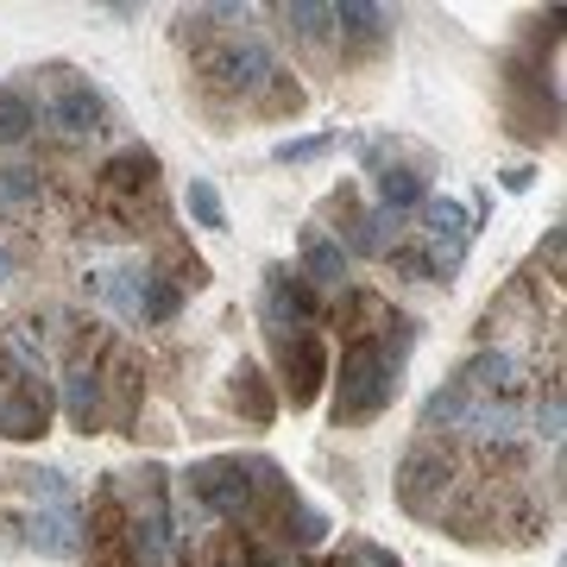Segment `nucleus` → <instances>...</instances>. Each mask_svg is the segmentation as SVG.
I'll list each match as a JSON object with an SVG mask.
<instances>
[{
	"label": "nucleus",
	"instance_id": "1",
	"mask_svg": "<svg viewBox=\"0 0 567 567\" xmlns=\"http://www.w3.org/2000/svg\"><path fill=\"white\" fill-rule=\"evenodd\" d=\"M410 322L404 316H385L379 309V328H353V341L341 353V372H334V429H360L372 416H385L398 385H404V353H410Z\"/></svg>",
	"mask_w": 567,
	"mask_h": 567
},
{
	"label": "nucleus",
	"instance_id": "2",
	"mask_svg": "<svg viewBox=\"0 0 567 567\" xmlns=\"http://www.w3.org/2000/svg\"><path fill=\"white\" fill-rule=\"evenodd\" d=\"M121 498V524H126V548L140 567H164L177 555V505H171V473L158 461H145L140 473L114 480Z\"/></svg>",
	"mask_w": 567,
	"mask_h": 567
},
{
	"label": "nucleus",
	"instance_id": "3",
	"mask_svg": "<svg viewBox=\"0 0 567 567\" xmlns=\"http://www.w3.org/2000/svg\"><path fill=\"white\" fill-rule=\"evenodd\" d=\"M203 76L215 82L221 95H234L240 107H252L259 102V89L278 76V58H271V44H265L259 32H234V39H221L203 58Z\"/></svg>",
	"mask_w": 567,
	"mask_h": 567
},
{
	"label": "nucleus",
	"instance_id": "4",
	"mask_svg": "<svg viewBox=\"0 0 567 567\" xmlns=\"http://www.w3.org/2000/svg\"><path fill=\"white\" fill-rule=\"evenodd\" d=\"M102 203L114 208L121 227H140V203L145 215H158V158L145 145H126L102 164Z\"/></svg>",
	"mask_w": 567,
	"mask_h": 567
},
{
	"label": "nucleus",
	"instance_id": "5",
	"mask_svg": "<svg viewBox=\"0 0 567 567\" xmlns=\"http://www.w3.org/2000/svg\"><path fill=\"white\" fill-rule=\"evenodd\" d=\"M271 334V353H278V372H284V398L290 410H309L322 398V379H328V347L316 328H265Z\"/></svg>",
	"mask_w": 567,
	"mask_h": 567
},
{
	"label": "nucleus",
	"instance_id": "6",
	"mask_svg": "<svg viewBox=\"0 0 567 567\" xmlns=\"http://www.w3.org/2000/svg\"><path fill=\"white\" fill-rule=\"evenodd\" d=\"M447 486H454V454H442L435 442H416L404 454V473H398V505L410 517H442Z\"/></svg>",
	"mask_w": 567,
	"mask_h": 567
},
{
	"label": "nucleus",
	"instance_id": "7",
	"mask_svg": "<svg viewBox=\"0 0 567 567\" xmlns=\"http://www.w3.org/2000/svg\"><path fill=\"white\" fill-rule=\"evenodd\" d=\"M416 215H423V234H429V259H435V278H454V271H461V259H466V246H473V208H461L454 203V196H429L423 208H416Z\"/></svg>",
	"mask_w": 567,
	"mask_h": 567
},
{
	"label": "nucleus",
	"instance_id": "8",
	"mask_svg": "<svg viewBox=\"0 0 567 567\" xmlns=\"http://www.w3.org/2000/svg\"><path fill=\"white\" fill-rule=\"evenodd\" d=\"M51 410H58L51 379H13L7 372V385H0V435L7 442H39L51 429Z\"/></svg>",
	"mask_w": 567,
	"mask_h": 567
},
{
	"label": "nucleus",
	"instance_id": "9",
	"mask_svg": "<svg viewBox=\"0 0 567 567\" xmlns=\"http://www.w3.org/2000/svg\"><path fill=\"white\" fill-rule=\"evenodd\" d=\"M44 121L58 126L63 140H95L107 121V102L89 89V82H63L58 95H51V107H44Z\"/></svg>",
	"mask_w": 567,
	"mask_h": 567
},
{
	"label": "nucleus",
	"instance_id": "10",
	"mask_svg": "<svg viewBox=\"0 0 567 567\" xmlns=\"http://www.w3.org/2000/svg\"><path fill=\"white\" fill-rule=\"evenodd\" d=\"M63 416L82 435H102L107 429V385H102V365H70L63 372Z\"/></svg>",
	"mask_w": 567,
	"mask_h": 567
},
{
	"label": "nucleus",
	"instance_id": "11",
	"mask_svg": "<svg viewBox=\"0 0 567 567\" xmlns=\"http://www.w3.org/2000/svg\"><path fill=\"white\" fill-rule=\"evenodd\" d=\"M25 543L51 555V561H76L82 555V511L76 505H39L25 524Z\"/></svg>",
	"mask_w": 567,
	"mask_h": 567
},
{
	"label": "nucleus",
	"instance_id": "12",
	"mask_svg": "<svg viewBox=\"0 0 567 567\" xmlns=\"http://www.w3.org/2000/svg\"><path fill=\"white\" fill-rule=\"evenodd\" d=\"M372 189H379V208H385L391 221H404L410 208L429 203V183L416 177V171H404V164H379V171H372Z\"/></svg>",
	"mask_w": 567,
	"mask_h": 567
},
{
	"label": "nucleus",
	"instance_id": "13",
	"mask_svg": "<svg viewBox=\"0 0 567 567\" xmlns=\"http://www.w3.org/2000/svg\"><path fill=\"white\" fill-rule=\"evenodd\" d=\"M44 121V102H32L20 82H0V145H25Z\"/></svg>",
	"mask_w": 567,
	"mask_h": 567
},
{
	"label": "nucleus",
	"instance_id": "14",
	"mask_svg": "<svg viewBox=\"0 0 567 567\" xmlns=\"http://www.w3.org/2000/svg\"><path fill=\"white\" fill-rule=\"evenodd\" d=\"M234 404L246 410V423L252 429H271V416H278V398H271V385H265V372L252 360L234 365Z\"/></svg>",
	"mask_w": 567,
	"mask_h": 567
},
{
	"label": "nucleus",
	"instance_id": "15",
	"mask_svg": "<svg viewBox=\"0 0 567 567\" xmlns=\"http://www.w3.org/2000/svg\"><path fill=\"white\" fill-rule=\"evenodd\" d=\"M309 284H341L347 278V252H341V240H328L322 227H309L303 234V265H297Z\"/></svg>",
	"mask_w": 567,
	"mask_h": 567
},
{
	"label": "nucleus",
	"instance_id": "16",
	"mask_svg": "<svg viewBox=\"0 0 567 567\" xmlns=\"http://www.w3.org/2000/svg\"><path fill=\"white\" fill-rule=\"evenodd\" d=\"M177 309H183V290H177V278L152 265V271H145V284H140V316H133V322H171Z\"/></svg>",
	"mask_w": 567,
	"mask_h": 567
},
{
	"label": "nucleus",
	"instance_id": "17",
	"mask_svg": "<svg viewBox=\"0 0 567 567\" xmlns=\"http://www.w3.org/2000/svg\"><path fill=\"white\" fill-rule=\"evenodd\" d=\"M39 171H25V164H13V171H0V215H20V208L39 203Z\"/></svg>",
	"mask_w": 567,
	"mask_h": 567
},
{
	"label": "nucleus",
	"instance_id": "18",
	"mask_svg": "<svg viewBox=\"0 0 567 567\" xmlns=\"http://www.w3.org/2000/svg\"><path fill=\"white\" fill-rule=\"evenodd\" d=\"M25 492H32L39 505H76V480H70L63 466H32V473H25Z\"/></svg>",
	"mask_w": 567,
	"mask_h": 567
},
{
	"label": "nucleus",
	"instance_id": "19",
	"mask_svg": "<svg viewBox=\"0 0 567 567\" xmlns=\"http://www.w3.org/2000/svg\"><path fill=\"white\" fill-rule=\"evenodd\" d=\"M189 215H196V227H208V234H221V227H227L221 189H215L208 177H189Z\"/></svg>",
	"mask_w": 567,
	"mask_h": 567
},
{
	"label": "nucleus",
	"instance_id": "20",
	"mask_svg": "<svg viewBox=\"0 0 567 567\" xmlns=\"http://www.w3.org/2000/svg\"><path fill=\"white\" fill-rule=\"evenodd\" d=\"M322 567H404V561L379 543H341V555H328Z\"/></svg>",
	"mask_w": 567,
	"mask_h": 567
},
{
	"label": "nucleus",
	"instance_id": "21",
	"mask_svg": "<svg viewBox=\"0 0 567 567\" xmlns=\"http://www.w3.org/2000/svg\"><path fill=\"white\" fill-rule=\"evenodd\" d=\"M240 567H290V555H284L278 543H265V536H252V529H240Z\"/></svg>",
	"mask_w": 567,
	"mask_h": 567
},
{
	"label": "nucleus",
	"instance_id": "22",
	"mask_svg": "<svg viewBox=\"0 0 567 567\" xmlns=\"http://www.w3.org/2000/svg\"><path fill=\"white\" fill-rule=\"evenodd\" d=\"M322 152H334V133H309V140H284L271 158L278 164H309V158H322Z\"/></svg>",
	"mask_w": 567,
	"mask_h": 567
},
{
	"label": "nucleus",
	"instance_id": "23",
	"mask_svg": "<svg viewBox=\"0 0 567 567\" xmlns=\"http://www.w3.org/2000/svg\"><path fill=\"white\" fill-rule=\"evenodd\" d=\"M391 271H404V278H435V259H429L423 246H385Z\"/></svg>",
	"mask_w": 567,
	"mask_h": 567
},
{
	"label": "nucleus",
	"instance_id": "24",
	"mask_svg": "<svg viewBox=\"0 0 567 567\" xmlns=\"http://www.w3.org/2000/svg\"><path fill=\"white\" fill-rule=\"evenodd\" d=\"M0 278H13V252L7 246H0Z\"/></svg>",
	"mask_w": 567,
	"mask_h": 567
},
{
	"label": "nucleus",
	"instance_id": "25",
	"mask_svg": "<svg viewBox=\"0 0 567 567\" xmlns=\"http://www.w3.org/2000/svg\"><path fill=\"white\" fill-rule=\"evenodd\" d=\"M215 567H240V555H234V548H221V561H215Z\"/></svg>",
	"mask_w": 567,
	"mask_h": 567
},
{
	"label": "nucleus",
	"instance_id": "26",
	"mask_svg": "<svg viewBox=\"0 0 567 567\" xmlns=\"http://www.w3.org/2000/svg\"><path fill=\"white\" fill-rule=\"evenodd\" d=\"M0 385H7V365H0Z\"/></svg>",
	"mask_w": 567,
	"mask_h": 567
}]
</instances>
